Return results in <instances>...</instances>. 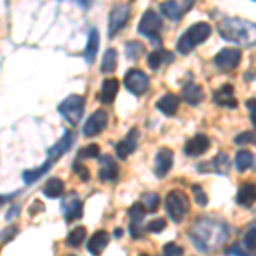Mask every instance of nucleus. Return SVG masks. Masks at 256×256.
Instances as JSON below:
<instances>
[{"mask_svg":"<svg viewBox=\"0 0 256 256\" xmlns=\"http://www.w3.org/2000/svg\"><path fill=\"white\" fill-rule=\"evenodd\" d=\"M86 227H76L74 230H70L68 232V236L67 239H65V242H67L68 246H72V248H77V246H80L82 242H84V239H86Z\"/></svg>","mask_w":256,"mask_h":256,"instance_id":"33","label":"nucleus"},{"mask_svg":"<svg viewBox=\"0 0 256 256\" xmlns=\"http://www.w3.org/2000/svg\"><path fill=\"white\" fill-rule=\"evenodd\" d=\"M254 248H256V238H254V222H253L244 236V250L254 251Z\"/></svg>","mask_w":256,"mask_h":256,"instance_id":"38","label":"nucleus"},{"mask_svg":"<svg viewBox=\"0 0 256 256\" xmlns=\"http://www.w3.org/2000/svg\"><path fill=\"white\" fill-rule=\"evenodd\" d=\"M166 212L172 222H181L190 212V198L180 190H172L166 196Z\"/></svg>","mask_w":256,"mask_h":256,"instance_id":"4","label":"nucleus"},{"mask_svg":"<svg viewBox=\"0 0 256 256\" xmlns=\"http://www.w3.org/2000/svg\"><path fill=\"white\" fill-rule=\"evenodd\" d=\"M123 86L128 92H132L134 96H144L150 88V79L144 70L140 68H130L123 77Z\"/></svg>","mask_w":256,"mask_h":256,"instance_id":"7","label":"nucleus"},{"mask_svg":"<svg viewBox=\"0 0 256 256\" xmlns=\"http://www.w3.org/2000/svg\"><path fill=\"white\" fill-rule=\"evenodd\" d=\"M172 60H174V56H172L171 52H168V50H156V52H152L147 56V65L152 70H158L162 64H171Z\"/></svg>","mask_w":256,"mask_h":256,"instance_id":"26","label":"nucleus"},{"mask_svg":"<svg viewBox=\"0 0 256 256\" xmlns=\"http://www.w3.org/2000/svg\"><path fill=\"white\" fill-rule=\"evenodd\" d=\"M52 164L53 162H50V160L46 159L43 164H41L40 168H36V169H26V171H22V181H24V184L36 183V181H38L40 178L44 174V172H48L50 169H52Z\"/></svg>","mask_w":256,"mask_h":256,"instance_id":"28","label":"nucleus"},{"mask_svg":"<svg viewBox=\"0 0 256 256\" xmlns=\"http://www.w3.org/2000/svg\"><path fill=\"white\" fill-rule=\"evenodd\" d=\"M172 162H174V154H172L171 148L168 147H162L159 148V152L156 154V159H154V172L158 178H164L171 171L172 168Z\"/></svg>","mask_w":256,"mask_h":256,"instance_id":"14","label":"nucleus"},{"mask_svg":"<svg viewBox=\"0 0 256 256\" xmlns=\"http://www.w3.org/2000/svg\"><path fill=\"white\" fill-rule=\"evenodd\" d=\"M16 216H19V207H16V205H12L9 214H7V220H12Z\"/></svg>","mask_w":256,"mask_h":256,"instance_id":"45","label":"nucleus"},{"mask_svg":"<svg viewBox=\"0 0 256 256\" xmlns=\"http://www.w3.org/2000/svg\"><path fill=\"white\" fill-rule=\"evenodd\" d=\"M140 256H148V254H140Z\"/></svg>","mask_w":256,"mask_h":256,"instance_id":"47","label":"nucleus"},{"mask_svg":"<svg viewBox=\"0 0 256 256\" xmlns=\"http://www.w3.org/2000/svg\"><path fill=\"white\" fill-rule=\"evenodd\" d=\"M118 65V52L114 48H108L102 55V62H101V72L104 74H111L116 70Z\"/></svg>","mask_w":256,"mask_h":256,"instance_id":"30","label":"nucleus"},{"mask_svg":"<svg viewBox=\"0 0 256 256\" xmlns=\"http://www.w3.org/2000/svg\"><path fill=\"white\" fill-rule=\"evenodd\" d=\"M144 52H146V48H144V44L138 43V41H128L125 44V53L130 60H137Z\"/></svg>","mask_w":256,"mask_h":256,"instance_id":"34","label":"nucleus"},{"mask_svg":"<svg viewBox=\"0 0 256 256\" xmlns=\"http://www.w3.org/2000/svg\"><path fill=\"white\" fill-rule=\"evenodd\" d=\"M218 34L226 41L239 44L254 43V24L238 18H226L218 22Z\"/></svg>","mask_w":256,"mask_h":256,"instance_id":"2","label":"nucleus"},{"mask_svg":"<svg viewBox=\"0 0 256 256\" xmlns=\"http://www.w3.org/2000/svg\"><path fill=\"white\" fill-rule=\"evenodd\" d=\"M144 216H146V210H144V207L140 204H134L130 208H128V217H130V226H128V230H130V236L134 239L142 238Z\"/></svg>","mask_w":256,"mask_h":256,"instance_id":"15","label":"nucleus"},{"mask_svg":"<svg viewBox=\"0 0 256 256\" xmlns=\"http://www.w3.org/2000/svg\"><path fill=\"white\" fill-rule=\"evenodd\" d=\"M166 229V220L164 218H154V220H150L147 224V230H150V232H162V230Z\"/></svg>","mask_w":256,"mask_h":256,"instance_id":"39","label":"nucleus"},{"mask_svg":"<svg viewBox=\"0 0 256 256\" xmlns=\"http://www.w3.org/2000/svg\"><path fill=\"white\" fill-rule=\"evenodd\" d=\"M239 62H241V50L239 48H222L214 56V65L222 72H230L238 67Z\"/></svg>","mask_w":256,"mask_h":256,"instance_id":"9","label":"nucleus"},{"mask_svg":"<svg viewBox=\"0 0 256 256\" xmlns=\"http://www.w3.org/2000/svg\"><path fill=\"white\" fill-rule=\"evenodd\" d=\"M212 32V28H210L208 22H196L193 26H190L184 34H181L178 38L176 43V50L181 53V55H188L193 48L202 44L205 40L210 36Z\"/></svg>","mask_w":256,"mask_h":256,"instance_id":"3","label":"nucleus"},{"mask_svg":"<svg viewBox=\"0 0 256 256\" xmlns=\"http://www.w3.org/2000/svg\"><path fill=\"white\" fill-rule=\"evenodd\" d=\"M118 88H120V82L114 77H110V79H104L101 84V90L98 94V99L102 102V104H113L114 98L118 94Z\"/></svg>","mask_w":256,"mask_h":256,"instance_id":"22","label":"nucleus"},{"mask_svg":"<svg viewBox=\"0 0 256 256\" xmlns=\"http://www.w3.org/2000/svg\"><path fill=\"white\" fill-rule=\"evenodd\" d=\"M253 138H254L253 132H242V134H239L234 137V144H236V146H244V144L253 142Z\"/></svg>","mask_w":256,"mask_h":256,"instance_id":"40","label":"nucleus"},{"mask_svg":"<svg viewBox=\"0 0 256 256\" xmlns=\"http://www.w3.org/2000/svg\"><path fill=\"white\" fill-rule=\"evenodd\" d=\"M108 244H110V234L106 232V230H98V232H94L89 239L88 251L92 256H99L108 248Z\"/></svg>","mask_w":256,"mask_h":256,"instance_id":"23","label":"nucleus"},{"mask_svg":"<svg viewBox=\"0 0 256 256\" xmlns=\"http://www.w3.org/2000/svg\"><path fill=\"white\" fill-rule=\"evenodd\" d=\"M229 169H230V160L224 152H218L210 162H202L200 166H198V171L200 172L212 171V172H217V174H227Z\"/></svg>","mask_w":256,"mask_h":256,"instance_id":"17","label":"nucleus"},{"mask_svg":"<svg viewBox=\"0 0 256 256\" xmlns=\"http://www.w3.org/2000/svg\"><path fill=\"white\" fill-rule=\"evenodd\" d=\"M192 192H193V196H195V202L200 207H205V205L208 204V196L205 195L204 188L200 186V184H193L192 186Z\"/></svg>","mask_w":256,"mask_h":256,"instance_id":"36","label":"nucleus"},{"mask_svg":"<svg viewBox=\"0 0 256 256\" xmlns=\"http://www.w3.org/2000/svg\"><path fill=\"white\" fill-rule=\"evenodd\" d=\"M98 48H99V32L96 30H90L88 43H86V50H84V60L88 62V65L94 64V58H96V55H98Z\"/></svg>","mask_w":256,"mask_h":256,"instance_id":"25","label":"nucleus"},{"mask_svg":"<svg viewBox=\"0 0 256 256\" xmlns=\"http://www.w3.org/2000/svg\"><path fill=\"white\" fill-rule=\"evenodd\" d=\"M254 202V184L253 183H242L236 193V204L241 207H250Z\"/></svg>","mask_w":256,"mask_h":256,"instance_id":"27","label":"nucleus"},{"mask_svg":"<svg viewBox=\"0 0 256 256\" xmlns=\"http://www.w3.org/2000/svg\"><path fill=\"white\" fill-rule=\"evenodd\" d=\"M108 113L104 110H98L94 111L90 116L86 120V125L82 128V134L86 137H94V135H99L101 132H104V128L108 126Z\"/></svg>","mask_w":256,"mask_h":256,"instance_id":"11","label":"nucleus"},{"mask_svg":"<svg viewBox=\"0 0 256 256\" xmlns=\"http://www.w3.org/2000/svg\"><path fill=\"white\" fill-rule=\"evenodd\" d=\"M190 239L202 253H214L224 246L229 230L224 220L212 217H200L190 227Z\"/></svg>","mask_w":256,"mask_h":256,"instance_id":"1","label":"nucleus"},{"mask_svg":"<svg viewBox=\"0 0 256 256\" xmlns=\"http://www.w3.org/2000/svg\"><path fill=\"white\" fill-rule=\"evenodd\" d=\"M224 254H227V256H250V253H248V251H244V248H239V244L229 246L224 251Z\"/></svg>","mask_w":256,"mask_h":256,"instance_id":"42","label":"nucleus"},{"mask_svg":"<svg viewBox=\"0 0 256 256\" xmlns=\"http://www.w3.org/2000/svg\"><path fill=\"white\" fill-rule=\"evenodd\" d=\"M195 6L193 0H184V2H162L159 6V10L164 18H168L169 20H180L186 12H190Z\"/></svg>","mask_w":256,"mask_h":256,"instance_id":"10","label":"nucleus"},{"mask_svg":"<svg viewBox=\"0 0 256 256\" xmlns=\"http://www.w3.org/2000/svg\"><path fill=\"white\" fill-rule=\"evenodd\" d=\"M138 138H140V132L138 128H132L130 132L123 137V140L114 146V150H116V156L120 159H126L128 156H132L138 147Z\"/></svg>","mask_w":256,"mask_h":256,"instance_id":"12","label":"nucleus"},{"mask_svg":"<svg viewBox=\"0 0 256 256\" xmlns=\"http://www.w3.org/2000/svg\"><path fill=\"white\" fill-rule=\"evenodd\" d=\"M122 232H123L122 229H116V230H114V236H116V238H122Z\"/></svg>","mask_w":256,"mask_h":256,"instance_id":"46","label":"nucleus"},{"mask_svg":"<svg viewBox=\"0 0 256 256\" xmlns=\"http://www.w3.org/2000/svg\"><path fill=\"white\" fill-rule=\"evenodd\" d=\"M205 98V92L196 82H184L181 89V99L190 106H198Z\"/></svg>","mask_w":256,"mask_h":256,"instance_id":"21","label":"nucleus"},{"mask_svg":"<svg viewBox=\"0 0 256 256\" xmlns=\"http://www.w3.org/2000/svg\"><path fill=\"white\" fill-rule=\"evenodd\" d=\"M183 254V248L174 244V242H168L164 244V256H181Z\"/></svg>","mask_w":256,"mask_h":256,"instance_id":"41","label":"nucleus"},{"mask_svg":"<svg viewBox=\"0 0 256 256\" xmlns=\"http://www.w3.org/2000/svg\"><path fill=\"white\" fill-rule=\"evenodd\" d=\"M62 212H64V217L67 222L77 220V218L82 217V202L76 192H70L62 200Z\"/></svg>","mask_w":256,"mask_h":256,"instance_id":"13","label":"nucleus"},{"mask_svg":"<svg viewBox=\"0 0 256 256\" xmlns=\"http://www.w3.org/2000/svg\"><path fill=\"white\" fill-rule=\"evenodd\" d=\"M72 144H74V134L70 130H65L64 137H62L53 147L48 148V160L50 162L58 160L65 152H68V148L72 147Z\"/></svg>","mask_w":256,"mask_h":256,"instance_id":"20","label":"nucleus"},{"mask_svg":"<svg viewBox=\"0 0 256 256\" xmlns=\"http://www.w3.org/2000/svg\"><path fill=\"white\" fill-rule=\"evenodd\" d=\"M214 101H216V104L222 106V108H238V99L236 94H234L232 84H224L222 88H218L214 92Z\"/></svg>","mask_w":256,"mask_h":256,"instance_id":"19","label":"nucleus"},{"mask_svg":"<svg viewBox=\"0 0 256 256\" xmlns=\"http://www.w3.org/2000/svg\"><path fill=\"white\" fill-rule=\"evenodd\" d=\"M64 190H65V184L60 178H50L43 186V193H44V196H48V198H58L64 195Z\"/></svg>","mask_w":256,"mask_h":256,"instance_id":"29","label":"nucleus"},{"mask_svg":"<svg viewBox=\"0 0 256 256\" xmlns=\"http://www.w3.org/2000/svg\"><path fill=\"white\" fill-rule=\"evenodd\" d=\"M86 99L79 94H70L58 104V113L64 116L72 126H76L84 116Z\"/></svg>","mask_w":256,"mask_h":256,"instance_id":"5","label":"nucleus"},{"mask_svg":"<svg viewBox=\"0 0 256 256\" xmlns=\"http://www.w3.org/2000/svg\"><path fill=\"white\" fill-rule=\"evenodd\" d=\"M156 108L162 114H166V116H174L178 108H180V98L172 92L164 94V96L156 102Z\"/></svg>","mask_w":256,"mask_h":256,"instance_id":"24","label":"nucleus"},{"mask_svg":"<svg viewBox=\"0 0 256 256\" xmlns=\"http://www.w3.org/2000/svg\"><path fill=\"white\" fill-rule=\"evenodd\" d=\"M137 31L146 38L156 41V43H160V31H162V19L158 12H154L152 9H147L144 12L142 19H140Z\"/></svg>","mask_w":256,"mask_h":256,"instance_id":"6","label":"nucleus"},{"mask_svg":"<svg viewBox=\"0 0 256 256\" xmlns=\"http://www.w3.org/2000/svg\"><path fill=\"white\" fill-rule=\"evenodd\" d=\"M120 168L111 156H99V169L98 178L101 181H114L118 178Z\"/></svg>","mask_w":256,"mask_h":256,"instance_id":"16","label":"nucleus"},{"mask_svg":"<svg viewBox=\"0 0 256 256\" xmlns=\"http://www.w3.org/2000/svg\"><path fill=\"white\" fill-rule=\"evenodd\" d=\"M140 205H142L146 212H156L159 207V195L152 192L144 193L142 198H140Z\"/></svg>","mask_w":256,"mask_h":256,"instance_id":"32","label":"nucleus"},{"mask_svg":"<svg viewBox=\"0 0 256 256\" xmlns=\"http://www.w3.org/2000/svg\"><path fill=\"white\" fill-rule=\"evenodd\" d=\"M72 169H74V172L80 178V181H89L90 172H89V169L84 166V164H80V160H76V162L72 164Z\"/></svg>","mask_w":256,"mask_h":256,"instance_id":"37","label":"nucleus"},{"mask_svg":"<svg viewBox=\"0 0 256 256\" xmlns=\"http://www.w3.org/2000/svg\"><path fill=\"white\" fill-rule=\"evenodd\" d=\"M210 147V138L204 134H198L195 137L188 138V142L184 144V154L190 158H196L207 152V148Z\"/></svg>","mask_w":256,"mask_h":256,"instance_id":"18","label":"nucleus"},{"mask_svg":"<svg viewBox=\"0 0 256 256\" xmlns=\"http://www.w3.org/2000/svg\"><path fill=\"white\" fill-rule=\"evenodd\" d=\"M248 111H250V118H251V125H254V98H251L250 101L246 102Z\"/></svg>","mask_w":256,"mask_h":256,"instance_id":"43","label":"nucleus"},{"mask_svg":"<svg viewBox=\"0 0 256 256\" xmlns=\"http://www.w3.org/2000/svg\"><path fill=\"white\" fill-rule=\"evenodd\" d=\"M18 195H19V192H14V193H10V195H6V196L0 195V205H2V204H7V202H10L12 198H16Z\"/></svg>","mask_w":256,"mask_h":256,"instance_id":"44","label":"nucleus"},{"mask_svg":"<svg viewBox=\"0 0 256 256\" xmlns=\"http://www.w3.org/2000/svg\"><path fill=\"white\" fill-rule=\"evenodd\" d=\"M68 256H74V254H68Z\"/></svg>","mask_w":256,"mask_h":256,"instance_id":"48","label":"nucleus"},{"mask_svg":"<svg viewBox=\"0 0 256 256\" xmlns=\"http://www.w3.org/2000/svg\"><path fill=\"white\" fill-rule=\"evenodd\" d=\"M99 148L98 144H89V146L82 147L79 150V156H77V160H82V159H94V158H99Z\"/></svg>","mask_w":256,"mask_h":256,"instance_id":"35","label":"nucleus"},{"mask_svg":"<svg viewBox=\"0 0 256 256\" xmlns=\"http://www.w3.org/2000/svg\"><path fill=\"white\" fill-rule=\"evenodd\" d=\"M132 16V6L130 4H114L110 10V20H108V36L113 38L116 36L126 22L130 20Z\"/></svg>","mask_w":256,"mask_h":256,"instance_id":"8","label":"nucleus"},{"mask_svg":"<svg viewBox=\"0 0 256 256\" xmlns=\"http://www.w3.org/2000/svg\"><path fill=\"white\" fill-rule=\"evenodd\" d=\"M254 164V156L253 152L250 150H239L236 154V169L239 172L242 171H248V169H251Z\"/></svg>","mask_w":256,"mask_h":256,"instance_id":"31","label":"nucleus"}]
</instances>
